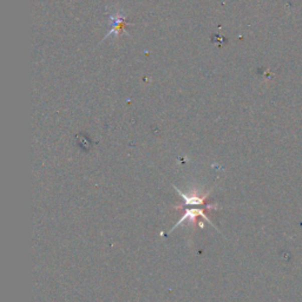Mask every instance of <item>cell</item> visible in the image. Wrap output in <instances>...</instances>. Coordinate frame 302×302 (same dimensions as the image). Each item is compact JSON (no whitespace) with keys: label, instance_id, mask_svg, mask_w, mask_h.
<instances>
[{"label":"cell","instance_id":"cell-1","mask_svg":"<svg viewBox=\"0 0 302 302\" xmlns=\"http://www.w3.org/2000/svg\"><path fill=\"white\" fill-rule=\"evenodd\" d=\"M197 216H202L203 219L206 220L208 223H210L211 226H213L215 228V229H217V227L215 226V224L213 222H211V220L209 219V216H208V215H206V213H204V211L202 209H187L183 216L181 217V219L179 220V222H177L175 224V226H174V228L171 230H174V229H175V228L179 227L180 224H182L186 220H189V221H191V222H195V219H196Z\"/></svg>","mask_w":302,"mask_h":302}]
</instances>
